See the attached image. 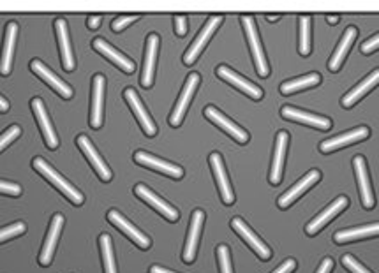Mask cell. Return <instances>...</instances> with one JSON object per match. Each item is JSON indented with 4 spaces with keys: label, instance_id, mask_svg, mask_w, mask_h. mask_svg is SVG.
Masks as SVG:
<instances>
[{
    "label": "cell",
    "instance_id": "obj_14",
    "mask_svg": "<svg viewBox=\"0 0 379 273\" xmlns=\"http://www.w3.org/2000/svg\"><path fill=\"white\" fill-rule=\"evenodd\" d=\"M134 161H136L138 164H142V166L149 168V170L159 171V173L168 175V177L177 178V180L184 177L182 168L177 166V164L166 163V161L159 159V157H154V155L147 154V152H136V154H134Z\"/></svg>",
    "mask_w": 379,
    "mask_h": 273
},
{
    "label": "cell",
    "instance_id": "obj_35",
    "mask_svg": "<svg viewBox=\"0 0 379 273\" xmlns=\"http://www.w3.org/2000/svg\"><path fill=\"white\" fill-rule=\"evenodd\" d=\"M27 231L25 224L23 222H16V224L8 226V228L0 229V242H8L11 238L18 237V235H23Z\"/></svg>",
    "mask_w": 379,
    "mask_h": 273
},
{
    "label": "cell",
    "instance_id": "obj_33",
    "mask_svg": "<svg viewBox=\"0 0 379 273\" xmlns=\"http://www.w3.org/2000/svg\"><path fill=\"white\" fill-rule=\"evenodd\" d=\"M101 252H103V263H105V272L106 273H117L115 258H113V247H112V238L110 235H101L99 237Z\"/></svg>",
    "mask_w": 379,
    "mask_h": 273
},
{
    "label": "cell",
    "instance_id": "obj_37",
    "mask_svg": "<svg viewBox=\"0 0 379 273\" xmlns=\"http://www.w3.org/2000/svg\"><path fill=\"white\" fill-rule=\"evenodd\" d=\"M20 134H22V129H20L18 126L9 127V129L6 131V133L0 134V152L4 150L6 147H9V145H11L13 141H15L16 138L20 136Z\"/></svg>",
    "mask_w": 379,
    "mask_h": 273
},
{
    "label": "cell",
    "instance_id": "obj_36",
    "mask_svg": "<svg viewBox=\"0 0 379 273\" xmlns=\"http://www.w3.org/2000/svg\"><path fill=\"white\" fill-rule=\"evenodd\" d=\"M217 258H219L221 273H233V268H231L230 249H228L226 245H219V247H217Z\"/></svg>",
    "mask_w": 379,
    "mask_h": 273
},
{
    "label": "cell",
    "instance_id": "obj_8",
    "mask_svg": "<svg viewBox=\"0 0 379 273\" xmlns=\"http://www.w3.org/2000/svg\"><path fill=\"white\" fill-rule=\"evenodd\" d=\"M134 194H136V196L140 198V200L145 201V203H149L150 207L154 208V210L159 212V214L163 215L164 219H168V221H170V222H177V221H179V217H180L179 212H177L175 208L171 207L170 203H166V201H164V200H161V198L157 196L156 192L150 191V189L147 187V185L138 184L136 187H134Z\"/></svg>",
    "mask_w": 379,
    "mask_h": 273
},
{
    "label": "cell",
    "instance_id": "obj_43",
    "mask_svg": "<svg viewBox=\"0 0 379 273\" xmlns=\"http://www.w3.org/2000/svg\"><path fill=\"white\" fill-rule=\"evenodd\" d=\"M295 268H297V263H295L293 259H288V261H284L283 265L279 266V268L275 270V272H272V273H291Z\"/></svg>",
    "mask_w": 379,
    "mask_h": 273
},
{
    "label": "cell",
    "instance_id": "obj_26",
    "mask_svg": "<svg viewBox=\"0 0 379 273\" xmlns=\"http://www.w3.org/2000/svg\"><path fill=\"white\" fill-rule=\"evenodd\" d=\"M55 32H57V41H59L60 46V53H62V64L64 69L67 73H71L75 71L76 64L75 59H73V52H71V41H69V32H67V22L64 18H59L55 22Z\"/></svg>",
    "mask_w": 379,
    "mask_h": 273
},
{
    "label": "cell",
    "instance_id": "obj_46",
    "mask_svg": "<svg viewBox=\"0 0 379 273\" xmlns=\"http://www.w3.org/2000/svg\"><path fill=\"white\" fill-rule=\"evenodd\" d=\"M150 273H175V272H171V270H166V268H161V266H152V268H150Z\"/></svg>",
    "mask_w": 379,
    "mask_h": 273
},
{
    "label": "cell",
    "instance_id": "obj_6",
    "mask_svg": "<svg viewBox=\"0 0 379 273\" xmlns=\"http://www.w3.org/2000/svg\"><path fill=\"white\" fill-rule=\"evenodd\" d=\"M205 117H207L210 122L216 124L219 129H223L224 133L230 134V136L233 138L235 141H238V143L244 145V143H247V141H249V133H247V131H244L240 126H237L233 120L228 119L226 115L221 113L217 108H214V106L205 108Z\"/></svg>",
    "mask_w": 379,
    "mask_h": 273
},
{
    "label": "cell",
    "instance_id": "obj_30",
    "mask_svg": "<svg viewBox=\"0 0 379 273\" xmlns=\"http://www.w3.org/2000/svg\"><path fill=\"white\" fill-rule=\"evenodd\" d=\"M378 80H379V73L378 71H372V73L365 78L364 82L358 83L353 90H350L346 96L342 97V106L351 108L353 104H357L358 101L365 96V94H369L376 85H378Z\"/></svg>",
    "mask_w": 379,
    "mask_h": 273
},
{
    "label": "cell",
    "instance_id": "obj_5",
    "mask_svg": "<svg viewBox=\"0 0 379 273\" xmlns=\"http://www.w3.org/2000/svg\"><path fill=\"white\" fill-rule=\"evenodd\" d=\"M281 115H283V119L291 120V122L304 124V126L313 127V129H320V131L332 129L330 119L321 117V115L309 113V111H304V110H297V108H293V106H284L283 110H281Z\"/></svg>",
    "mask_w": 379,
    "mask_h": 273
},
{
    "label": "cell",
    "instance_id": "obj_48",
    "mask_svg": "<svg viewBox=\"0 0 379 273\" xmlns=\"http://www.w3.org/2000/svg\"><path fill=\"white\" fill-rule=\"evenodd\" d=\"M339 22V16H328V23H332V25H334V23H337Z\"/></svg>",
    "mask_w": 379,
    "mask_h": 273
},
{
    "label": "cell",
    "instance_id": "obj_41",
    "mask_svg": "<svg viewBox=\"0 0 379 273\" xmlns=\"http://www.w3.org/2000/svg\"><path fill=\"white\" fill-rule=\"evenodd\" d=\"M378 46H379V37L372 36L369 41H365L364 45H362V53H365V55H367V53H372L374 50H378Z\"/></svg>",
    "mask_w": 379,
    "mask_h": 273
},
{
    "label": "cell",
    "instance_id": "obj_10",
    "mask_svg": "<svg viewBox=\"0 0 379 273\" xmlns=\"http://www.w3.org/2000/svg\"><path fill=\"white\" fill-rule=\"evenodd\" d=\"M124 99L127 101V104H129V108L133 110V113L136 115V119H138V122H140V126H142L143 133H145L147 136H150V138L156 136L157 126L154 124L152 117L147 113L145 106H143V103L140 101L138 94L134 92L133 89H127V90H124Z\"/></svg>",
    "mask_w": 379,
    "mask_h": 273
},
{
    "label": "cell",
    "instance_id": "obj_11",
    "mask_svg": "<svg viewBox=\"0 0 379 273\" xmlns=\"http://www.w3.org/2000/svg\"><path fill=\"white\" fill-rule=\"evenodd\" d=\"M348 205H350V200H348L346 196H339L337 200L328 205L318 217H314L313 221L309 222L307 228H305V233H307V235H316V233H320L332 219L337 217L342 210H346Z\"/></svg>",
    "mask_w": 379,
    "mask_h": 273
},
{
    "label": "cell",
    "instance_id": "obj_42",
    "mask_svg": "<svg viewBox=\"0 0 379 273\" xmlns=\"http://www.w3.org/2000/svg\"><path fill=\"white\" fill-rule=\"evenodd\" d=\"M175 30L180 37L187 34V18L186 16H175Z\"/></svg>",
    "mask_w": 379,
    "mask_h": 273
},
{
    "label": "cell",
    "instance_id": "obj_17",
    "mask_svg": "<svg viewBox=\"0 0 379 273\" xmlns=\"http://www.w3.org/2000/svg\"><path fill=\"white\" fill-rule=\"evenodd\" d=\"M353 168H355V175H357L358 189H360L362 205H364V208L371 210V208L374 207V194H372L371 178H369L367 164H365V159L362 157V155H357V157H355Z\"/></svg>",
    "mask_w": 379,
    "mask_h": 273
},
{
    "label": "cell",
    "instance_id": "obj_2",
    "mask_svg": "<svg viewBox=\"0 0 379 273\" xmlns=\"http://www.w3.org/2000/svg\"><path fill=\"white\" fill-rule=\"evenodd\" d=\"M242 25H244V30H246L247 43H249L251 53H253L254 66H256L258 74H260L261 78H267L268 74H270V69H268L267 57H265L263 46H261L260 34H258L254 18H251V16H242Z\"/></svg>",
    "mask_w": 379,
    "mask_h": 273
},
{
    "label": "cell",
    "instance_id": "obj_40",
    "mask_svg": "<svg viewBox=\"0 0 379 273\" xmlns=\"http://www.w3.org/2000/svg\"><path fill=\"white\" fill-rule=\"evenodd\" d=\"M0 194H9V196H20L22 194V187L13 182H2L0 180Z\"/></svg>",
    "mask_w": 379,
    "mask_h": 273
},
{
    "label": "cell",
    "instance_id": "obj_18",
    "mask_svg": "<svg viewBox=\"0 0 379 273\" xmlns=\"http://www.w3.org/2000/svg\"><path fill=\"white\" fill-rule=\"evenodd\" d=\"M288 141H290V134H288L286 131H281V133L277 134V141H275L274 161H272V168H270V184L272 185L281 184V180H283L284 159H286Z\"/></svg>",
    "mask_w": 379,
    "mask_h": 273
},
{
    "label": "cell",
    "instance_id": "obj_3",
    "mask_svg": "<svg viewBox=\"0 0 379 273\" xmlns=\"http://www.w3.org/2000/svg\"><path fill=\"white\" fill-rule=\"evenodd\" d=\"M198 85H200V74L198 73H191L189 78H187L186 85H184L182 92H180L179 101H177L175 110L171 111L170 115V126L171 127H179L182 124L184 117L187 113V108H189L191 99H193L194 92L198 90Z\"/></svg>",
    "mask_w": 379,
    "mask_h": 273
},
{
    "label": "cell",
    "instance_id": "obj_34",
    "mask_svg": "<svg viewBox=\"0 0 379 273\" xmlns=\"http://www.w3.org/2000/svg\"><path fill=\"white\" fill-rule=\"evenodd\" d=\"M298 50L300 55L307 57L311 53V18L302 16L300 18V36H298Z\"/></svg>",
    "mask_w": 379,
    "mask_h": 273
},
{
    "label": "cell",
    "instance_id": "obj_29",
    "mask_svg": "<svg viewBox=\"0 0 379 273\" xmlns=\"http://www.w3.org/2000/svg\"><path fill=\"white\" fill-rule=\"evenodd\" d=\"M358 36V30L355 29V27H350V29L344 32V36H342L341 43H339V46L335 48L334 57L330 59V64H328V69L332 71V73H337L339 69H341L342 62H344V59H346V55L350 53L351 46H353L355 39H357Z\"/></svg>",
    "mask_w": 379,
    "mask_h": 273
},
{
    "label": "cell",
    "instance_id": "obj_32",
    "mask_svg": "<svg viewBox=\"0 0 379 273\" xmlns=\"http://www.w3.org/2000/svg\"><path fill=\"white\" fill-rule=\"evenodd\" d=\"M320 83H321V76L318 73L305 74V76L297 78V80H291V82L283 83V85H281V94H283V96H290V94L300 92V90L320 85Z\"/></svg>",
    "mask_w": 379,
    "mask_h": 273
},
{
    "label": "cell",
    "instance_id": "obj_31",
    "mask_svg": "<svg viewBox=\"0 0 379 273\" xmlns=\"http://www.w3.org/2000/svg\"><path fill=\"white\" fill-rule=\"evenodd\" d=\"M378 233H379L378 224L362 226V228H353V229H346V231L335 233L334 240H335V244H348V242H357V240H364V238H369V237H376Z\"/></svg>",
    "mask_w": 379,
    "mask_h": 273
},
{
    "label": "cell",
    "instance_id": "obj_28",
    "mask_svg": "<svg viewBox=\"0 0 379 273\" xmlns=\"http://www.w3.org/2000/svg\"><path fill=\"white\" fill-rule=\"evenodd\" d=\"M62 226H64V217L60 214H57L55 217H53L52 226H50L48 237H46L45 244H43L41 256H39V263H41L43 266H48L50 263H52L53 254H55L57 240H59L60 231H62Z\"/></svg>",
    "mask_w": 379,
    "mask_h": 273
},
{
    "label": "cell",
    "instance_id": "obj_1",
    "mask_svg": "<svg viewBox=\"0 0 379 273\" xmlns=\"http://www.w3.org/2000/svg\"><path fill=\"white\" fill-rule=\"evenodd\" d=\"M32 166H34V170L38 171V173H41L43 177L50 182V184L55 185V187L59 189V191L62 192L64 196L71 201V203H75V205L83 203V200H85V198H83L82 192H80L78 189L73 187V185L69 184V182H67L66 178L59 173V171L53 170V168L50 166L45 159H43V157H36V159L32 161Z\"/></svg>",
    "mask_w": 379,
    "mask_h": 273
},
{
    "label": "cell",
    "instance_id": "obj_45",
    "mask_svg": "<svg viewBox=\"0 0 379 273\" xmlns=\"http://www.w3.org/2000/svg\"><path fill=\"white\" fill-rule=\"evenodd\" d=\"M87 25H89V29H97V27L101 25V16H90L89 22H87Z\"/></svg>",
    "mask_w": 379,
    "mask_h": 273
},
{
    "label": "cell",
    "instance_id": "obj_9",
    "mask_svg": "<svg viewBox=\"0 0 379 273\" xmlns=\"http://www.w3.org/2000/svg\"><path fill=\"white\" fill-rule=\"evenodd\" d=\"M209 161H210V168H212L214 177H216L217 187H219V191H221L223 203L233 205L235 194H233V189H231L230 178H228V175H226V166H224V163H223V157H221L217 152H214V154L209 157Z\"/></svg>",
    "mask_w": 379,
    "mask_h": 273
},
{
    "label": "cell",
    "instance_id": "obj_21",
    "mask_svg": "<svg viewBox=\"0 0 379 273\" xmlns=\"http://www.w3.org/2000/svg\"><path fill=\"white\" fill-rule=\"evenodd\" d=\"M205 222V214L201 210H196L193 214V221H191L189 235H187L186 247H184V256L182 259L186 263H193L196 259L198 254V242H200L201 237V228H203Z\"/></svg>",
    "mask_w": 379,
    "mask_h": 273
},
{
    "label": "cell",
    "instance_id": "obj_20",
    "mask_svg": "<svg viewBox=\"0 0 379 273\" xmlns=\"http://www.w3.org/2000/svg\"><path fill=\"white\" fill-rule=\"evenodd\" d=\"M157 50H159V36H157V34H150L149 39H147L145 64H143L142 78H140V83H142V87H145V89H150L154 83Z\"/></svg>",
    "mask_w": 379,
    "mask_h": 273
},
{
    "label": "cell",
    "instance_id": "obj_49",
    "mask_svg": "<svg viewBox=\"0 0 379 273\" xmlns=\"http://www.w3.org/2000/svg\"><path fill=\"white\" fill-rule=\"evenodd\" d=\"M277 18H279V16H277V15H270V16H267V20H270V22H277Z\"/></svg>",
    "mask_w": 379,
    "mask_h": 273
},
{
    "label": "cell",
    "instance_id": "obj_13",
    "mask_svg": "<svg viewBox=\"0 0 379 273\" xmlns=\"http://www.w3.org/2000/svg\"><path fill=\"white\" fill-rule=\"evenodd\" d=\"M76 143H78L80 150H82L83 154H85V157H87V159H89V163L94 166L96 173L99 175L101 180H103V182H110V180H112L113 173H112V171H110V168L106 166L105 161L101 159L99 152L96 150V147H94V145H92V141H90L89 138L85 136V134H82V136L76 138Z\"/></svg>",
    "mask_w": 379,
    "mask_h": 273
},
{
    "label": "cell",
    "instance_id": "obj_12",
    "mask_svg": "<svg viewBox=\"0 0 379 273\" xmlns=\"http://www.w3.org/2000/svg\"><path fill=\"white\" fill-rule=\"evenodd\" d=\"M321 178V173L318 170H311L307 175H305L302 180H298L297 184L293 185V187L290 189L288 192H284L283 196L277 200V205H279V208H288L291 207V205L295 203V201L298 200V198L302 196V194H305V192L309 191V189L313 187L314 184H318Z\"/></svg>",
    "mask_w": 379,
    "mask_h": 273
},
{
    "label": "cell",
    "instance_id": "obj_44",
    "mask_svg": "<svg viewBox=\"0 0 379 273\" xmlns=\"http://www.w3.org/2000/svg\"><path fill=\"white\" fill-rule=\"evenodd\" d=\"M332 268H334V261H332L330 258H327L323 263H321L320 270H318L316 273H330Z\"/></svg>",
    "mask_w": 379,
    "mask_h": 273
},
{
    "label": "cell",
    "instance_id": "obj_47",
    "mask_svg": "<svg viewBox=\"0 0 379 273\" xmlns=\"http://www.w3.org/2000/svg\"><path fill=\"white\" fill-rule=\"evenodd\" d=\"M8 110H9V103L4 99V97L0 96V111H2V113H6Z\"/></svg>",
    "mask_w": 379,
    "mask_h": 273
},
{
    "label": "cell",
    "instance_id": "obj_39",
    "mask_svg": "<svg viewBox=\"0 0 379 273\" xmlns=\"http://www.w3.org/2000/svg\"><path fill=\"white\" fill-rule=\"evenodd\" d=\"M138 18H140V16H136V15H131V16H119V18L113 20V22H112V29L115 30V32H122V30L126 29L127 25H131V23H134Z\"/></svg>",
    "mask_w": 379,
    "mask_h": 273
},
{
    "label": "cell",
    "instance_id": "obj_23",
    "mask_svg": "<svg viewBox=\"0 0 379 273\" xmlns=\"http://www.w3.org/2000/svg\"><path fill=\"white\" fill-rule=\"evenodd\" d=\"M108 221L112 222V224L115 226V228H119L120 231L124 233V235H127V237H129L131 240H133L134 244L138 245V247H142V249H149L150 247V240H149V238H147L145 235H143V233L140 231V229L134 228V226L131 224V222L127 221V219L124 217L122 214H119V212H117V210H112L108 214Z\"/></svg>",
    "mask_w": 379,
    "mask_h": 273
},
{
    "label": "cell",
    "instance_id": "obj_27",
    "mask_svg": "<svg viewBox=\"0 0 379 273\" xmlns=\"http://www.w3.org/2000/svg\"><path fill=\"white\" fill-rule=\"evenodd\" d=\"M16 36H18V25H16L15 22H11L8 25V29H6L4 48H2V53H0V74H2V76H8V74L11 73Z\"/></svg>",
    "mask_w": 379,
    "mask_h": 273
},
{
    "label": "cell",
    "instance_id": "obj_38",
    "mask_svg": "<svg viewBox=\"0 0 379 273\" xmlns=\"http://www.w3.org/2000/svg\"><path fill=\"white\" fill-rule=\"evenodd\" d=\"M342 265L346 266L351 273H371L365 266H362L353 256H344V258H342Z\"/></svg>",
    "mask_w": 379,
    "mask_h": 273
},
{
    "label": "cell",
    "instance_id": "obj_15",
    "mask_svg": "<svg viewBox=\"0 0 379 273\" xmlns=\"http://www.w3.org/2000/svg\"><path fill=\"white\" fill-rule=\"evenodd\" d=\"M369 134H371V131H369L367 127H358V129L348 131V133L341 134V136H335L323 141V143L320 145V150L323 152V154H330V152L339 150V148L350 147V145L360 143V141L367 140Z\"/></svg>",
    "mask_w": 379,
    "mask_h": 273
},
{
    "label": "cell",
    "instance_id": "obj_16",
    "mask_svg": "<svg viewBox=\"0 0 379 273\" xmlns=\"http://www.w3.org/2000/svg\"><path fill=\"white\" fill-rule=\"evenodd\" d=\"M231 228H233L235 231H237L238 237L242 238V240L246 242V244L249 245V247L253 249V251L256 252V254L260 256L261 259H265V261H267V259L272 258L270 249H268L267 245H265L263 242H261L260 238H258L256 235H254V233L251 231V228L246 224V222L242 221V219L235 217L233 221H231Z\"/></svg>",
    "mask_w": 379,
    "mask_h": 273
},
{
    "label": "cell",
    "instance_id": "obj_4",
    "mask_svg": "<svg viewBox=\"0 0 379 273\" xmlns=\"http://www.w3.org/2000/svg\"><path fill=\"white\" fill-rule=\"evenodd\" d=\"M221 23H223V16H212V18H209V22L205 23L201 32L198 34L196 39L193 41V45L189 46V50H187L186 55H184V64H186V66H191V64L196 62V59L200 57V53L203 52V48L207 46L210 37L214 36V32L219 29Z\"/></svg>",
    "mask_w": 379,
    "mask_h": 273
},
{
    "label": "cell",
    "instance_id": "obj_7",
    "mask_svg": "<svg viewBox=\"0 0 379 273\" xmlns=\"http://www.w3.org/2000/svg\"><path fill=\"white\" fill-rule=\"evenodd\" d=\"M217 76L221 78V80H224L226 83H230V85H233L235 89L242 90L246 96H249L251 99L254 101H260L263 99V90L260 89L258 85H254V83H251L249 80H246L244 76H240L238 73H235L233 69H230L228 66H219L216 71Z\"/></svg>",
    "mask_w": 379,
    "mask_h": 273
},
{
    "label": "cell",
    "instance_id": "obj_25",
    "mask_svg": "<svg viewBox=\"0 0 379 273\" xmlns=\"http://www.w3.org/2000/svg\"><path fill=\"white\" fill-rule=\"evenodd\" d=\"M92 46H94V50H96V52H99L101 55H105L106 59L110 60V62H113L117 67H120L124 73L131 74V73H134V69H136V66H134L133 60L127 59L126 55H122L119 50H115L112 45H108L105 39H101V37H99V39H94Z\"/></svg>",
    "mask_w": 379,
    "mask_h": 273
},
{
    "label": "cell",
    "instance_id": "obj_19",
    "mask_svg": "<svg viewBox=\"0 0 379 273\" xmlns=\"http://www.w3.org/2000/svg\"><path fill=\"white\" fill-rule=\"evenodd\" d=\"M92 111H90V126L94 129H99L103 126V104H105V85L106 78L103 74H96L92 80Z\"/></svg>",
    "mask_w": 379,
    "mask_h": 273
},
{
    "label": "cell",
    "instance_id": "obj_24",
    "mask_svg": "<svg viewBox=\"0 0 379 273\" xmlns=\"http://www.w3.org/2000/svg\"><path fill=\"white\" fill-rule=\"evenodd\" d=\"M32 111H34V115H36V119H38L39 127H41V133L46 141V147H48L50 150H55V148L59 147V140H57L55 129H53L52 122H50L48 113H46V108L41 99L32 101Z\"/></svg>",
    "mask_w": 379,
    "mask_h": 273
},
{
    "label": "cell",
    "instance_id": "obj_22",
    "mask_svg": "<svg viewBox=\"0 0 379 273\" xmlns=\"http://www.w3.org/2000/svg\"><path fill=\"white\" fill-rule=\"evenodd\" d=\"M30 69H32L34 73L38 74V76L41 78L43 82L48 83V85L52 87V89L55 90L57 94H60L64 99H71V97H73L71 87L67 85V83H64L60 78H57L55 74H53L52 71H50L48 67H46L45 64L41 62V60H32V62H30Z\"/></svg>",
    "mask_w": 379,
    "mask_h": 273
}]
</instances>
